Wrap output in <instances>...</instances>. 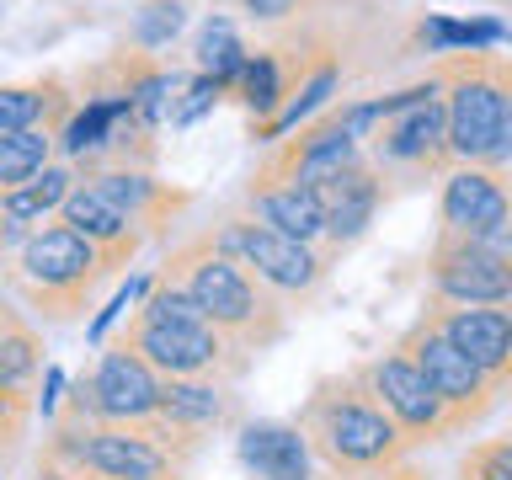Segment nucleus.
Wrapping results in <instances>:
<instances>
[{
    "label": "nucleus",
    "instance_id": "f257e3e1",
    "mask_svg": "<svg viewBox=\"0 0 512 480\" xmlns=\"http://www.w3.org/2000/svg\"><path fill=\"white\" fill-rule=\"evenodd\" d=\"M160 278L182 283L192 299L203 304L208 326H214L224 342H230V352H240V358H262L267 347H278L288 336V310H283V294H272V288L256 278V272L240 262V256L219 251L214 235H192L182 240L166 267H160Z\"/></svg>",
    "mask_w": 512,
    "mask_h": 480
},
{
    "label": "nucleus",
    "instance_id": "f03ea898",
    "mask_svg": "<svg viewBox=\"0 0 512 480\" xmlns=\"http://www.w3.org/2000/svg\"><path fill=\"white\" fill-rule=\"evenodd\" d=\"M299 432L310 438L315 459L331 475H374L395 470L411 459V438L395 427V416L374 400V390L363 384L358 368L326 374L310 384V395L299 400Z\"/></svg>",
    "mask_w": 512,
    "mask_h": 480
},
{
    "label": "nucleus",
    "instance_id": "7ed1b4c3",
    "mask_svg": "<svg viewBox=\"0 0 512 480\" xmlns=\"http://www.w3.org/2000/svg\"><path fill=\"white\" fill-rule=\"evenodd\" d=\"M448 112L454 166H507L512 160V59L491 48H459L432 64Z\"/></svg>",
    "mask_w": 512,
    "mask_h": 480
},
{
    "label": "nucleus",
    "instance_id": "20e7f679",
    "mask_svg": "<svg viewBox=\"0 0 512 480\" xmlns=\"http://www.w3.org/2000/svg\"><path fill=\"white\" fill-rule=\"evenodd\" d=\"M16 272H22L32 310L43 320H59V326L86 310L107 278H118L107 256L96 251L86 235H75L70 224H43V230H32L22 240V251H16Z\"/></svg>",
    "mask_w": 512,
    "mask_h": 480
},
{
    "label": "nucleus",
    "instance_id": "39448f33",
    "mask_svg": "<svg viewBox=\"0 0 512 480\" xmlns=\"http://www.w3.org/2000/svg\"><path fill=\"white\" fill-rule=\"evenodd\" d=\"M363 155L379 166V176H411V182L432 171H454L438 75H427L422 86H406L395 96H379V123L363 139Z\"/></svg>",
    "mask_w": 512,
    "mask_h": 480
},
{
    "label": "nucleus",
    "instance_id": "423d86ee",
    "mask_svg": "<svg viewBox=\"0 0 512 480\" xmlns=\"http://www.w3.org/2000/svg\"><path fill=\"white\" fill-rule=\"evenodd\" d=\"M214 246L219 251H230L240 256L256 278H262L272 294H283V299H315L320 288H326L331 278V256L326 251H315L310 240H294V235H283V230H272V224H262L256 214H230V219H219L214 230Z\"/></svg>",
    "mask_w": 512,
    "mask_h": 480
},
{
    "label": "nucleus",
    "instance_id": "0eeeda50",
    "mask_svg": "<svg viewBox=\"0 0 512 480\" xmlns=\"http://www.w3.org/2000/svg\"><path fill=\"white\" fill-rule=\"evenodd\" d=\"M118 347L144 358L160 379H235L251 368L214 326H171V320H150L139 310L118 331Z\"/></svg>",
    "mask_w": 512,
    "mask_h": 480
},
{
    "label": "nucleus",
    "instance_id": "6e6552de",
    "mask_svg": "<svg viewBox=\"0 0 512 480\" xmlns=\"http://www.w3.org/2000/svg\"><path fill=\"white\" fill-rule=\"evenodd\" d=\"M395 347L406 352V358L427 374V384L438 390V400H443L448 411H454V427H459V432L480 427V422H486V416L496 411L502 390H496V384L480 374V368L464 358L454 342H448L443 326H438V320H432L427 310L416 315L406 331H400V342H395Z\"/></svg>",
    "mask_w": 512,
    "mask_h": 480
},
{
    "label": "nucleus",
    "instance_id": "1a4fd4ad",
    "mask_svg": "<svg viewBox=\"0 0 512 480\" xmlns=\"http://www.w3.org/2000/svg\"><path fill=\"white\" fill-rule=\"evenodd\" d=\"M358 374H363V384L374 390V400L395 416V427L406 432L416 448H422V443H443V438H459L454 411L443 406L438 390L427 384V374H422V368H416L400 347H390V352H379V358L358 363Z\"/></svg>",
    "mask_w": 512,
    "mask_h": 480
},
{
    "label": "nucleus",
    "instance_id": "9d476101",
    "mask_svg": "<svg viewBox=\"0 0 512 480\" xmlns=\"http://www.w3.org/2000/svg\"><path fill=\"white\" fill-rule=\"evenodd\" d=\"M432 304H512V256L491 251L486 240L438 235L427 256Z\"/></svg>",
    "mask_w": 512,
    "mask_h": 480
},
{
    "label": "nucleus",
    "instance_id": "9b49d317",
    "mask_svg": "<svg viewBox=\"0 0 512 480\" xmlns=\"http://www.w3.org/2000/svg\"><path fill=\"white\" fill-rule=\"evenodd\" d=\"M352 160H363V144L352 139V128L342 123V107H336L326 118H310L288 139L272 144L262 155V166H256V176H267V182H294V187H320V182H331L336 171H347Z\"/></svg>",
    "mask_w": 512,
    "mask_h": 480
},
{
    "label": "nucleus",
    "instance_id": "f8f14e48",
    "mask_svg": "<svg viewBox=\"0 0 512 480\" xmlns=\"http://www.w3.org/2000/svg\"><path fill=\"white\" fill-rule=\"evenodd\" d=\"M512 230V182L502 166H454L443 176L438 235L496 240Z\"/></svg>",
    "mask_w": 512,
    "mask_h": 480
},
{
    "label": "nucleus",
    "instance_id": "ddd939ff",
    "mask_svg": "<svg viewBox=\"0 0 512 480\" xmlns=\"http://www.w3.org/2000/svg\"><path fill=\"white\" fill-rule=\"evenodd\" d=\"M160 379L144 358H134L128 347L112 342L91 368V406H96V422H112V427H144L160 416Z\"/></svg>",
    "mask_w": 512,
    "mask_h": 480
},
{
    "label": "nucleus",
    "instance_id": "4468645a",
    "mask_svg": "<svg viewBox=\"0 0 512 480\" xmlns=\"http://www.w3.org/2000/svg\"><path fill=\"white\" fill-rule=\"evenodd\" d=\"M443 336L486 374L496 390L512 384V304H427Z\"/></svg>",
    "mask_w": 512,
    "mask_h": 480
},
{
    "label": "nucleus",
    "instance_id": "2eb2a0df",
    "mask_svg": "<svg viewBox=\"0 0 512 480\" xmlns=\"http://www.w3.org/2000/svg\"><path fill=\"white\" fill-rule=\"evenodd\" d=\"M80 182H91L96 192H107V198L144 230V240L160 235L166 224H176L192 208L187 187H171V182H160L155 171H139V166H102V171L80 176Z\"/></svg>",
    "mask_w": 512,
    "mask_h": 480
},
{
    "label": "nucleus",
    "instance_id": "dca6fc26",
    "mask_svg": "<svg viewBox=\"0 0 512 480\" xmlns=\"http://www.w3.org/2000/svg\"><path fill=\"white\" fill-rule=\"evenodd\" d=\"M320 208H326V240H331V251H347V246H358L363 230L374 224L379 214V203H384V176L374 160H352L347 171H336L331 182H320Z\"/></svg>",
    "mask_w": 512,
    "mask_h": 480
},
{
    "label": "nucleus",
    "instance_id": "f3484780",
    "mask_svg": "<svg viewBox=\"0 0 512 480\" xmlns=\"http://www.w3.org/2000/svg\"><path fill=\"white\" fill-rule=\"evenodd\" d=\"M155 422H166L187 454H198L203 438L235 422V395L224 390V379H166Z\"/></svg>",
    "mask_w": 512,
    "mask_h": 480
},
{
    "label": "nucleus",
    "instance_id": "a211bd4d",
    "mask_svg": "<svg viewBox=\"0 0 512 480\" xmlns=\"http://www.w3.org/2000/svg\"><path fill=\"white\" fill-rule=\"evenodd\" d=\"M59 224H70L75 235H86L91 246L112 262V272H128V262H134L139 246H144V230L107 198V192H96L91 182H80L70 198H64Z\"/></svg>",
    "mask_w": 512,
    "mask_h": 480
},
{
    "label": "nucleus",
    "instance_id": "6ab92c4d",
    "mask_svg": "<svg viewBox=\"0 0 512 480\" xmlns=\"http://www.w3.org/2000/svg\"><path fill=\"white\" fill-rule=\"evenodd\" d=\"M235 454L256 480H315V448L299 432V422H240Z\"/></svg>",
    "mask_w": 512,
    "mask_h": 480
},
{
    "label": "nucleus",
    "instance_id": "aec40b11",
    "mask_svg": "<svg viewBox=\"0 0 512 480\" xmlns=\"http://www.w3.org/2000/svg\"><path fill=\"white\" fill-rule=\"evenodd\" d=\"M75 118V86L70 75L48 70L32 80H16V86H0V134H27V128H43V134H64V123Z\"/></svg>",
    "mask_w": 512,
    "mask_h": 480
},
{
    "label": "nucleus",
    "instance_id": "412c9836",
    "mask_svg": "<svg viewBox=\"0 0 512 480\" xmlns=\"http://www.w3.org/2000/svg\"><path fill=\"white\" fill-rule=\"evenodd\" d=\"M246 208L272 230L294 235V240H326V208H320L315 187H294V182H267V176L251 171L246 182Z\"/></svg>",
    "mask_w": 512,
    "mask_h": 480
},
{
    "label": "nucleus",
    "instance_id": "4be33fe9",
    "mask_svg": "<svg viewBox=\"0 0 512 480\" xmlns=\"http://www.w3.org/2000/svg\"><path fill=\"white\" fill-rule=\"evenodd\" d=\"M48 374V358H43V336L32 331V320L22 310H11L0 299V384L6 390H27Z\"/></svg>",
    "mask_w": 512,
    "mask_h": 480
},
{
    "label": "nucleus",
    "instance_id": "5701e85b",
    "mask_svg": "<svg viewBox=\"0 0 512 480\" xmlns=\"http://www.w3.org/2000/svg\"><path fill=\"white\" fill-rule=\"evenodd\" d=\"M80 187V176H75V166H48V171H38L27 187H11V192H0V214H6L22 235H32V224H38L43 214H59L64 208V198Z\"/></svg>",
    "mask_w": 512,
    "mask_h": 480
},
{
    "label": "nucleus",
    "instance_id": "b1692460",
    "mask_svg": "<svg viewBox=\"0 0 512 480\" xmlns=\"http://www.w3.org/2000/svg\"><path fill=\"white\" fill-rule=\"evenodd\" d=\"M246 43L235 38V22L230 16H208V27L198 32V43H192V64H198V75H214V80H240L246 70Z\"/></svg>",
    "mask_w": 512,
    "mask_h": 480
},
{
    "label": "nucleus",
    "instance_id": "393cba45",
    "mask_svg": "<svg viewBox=\"0 0 512 480\" xmlns=\"http://www.w3.org/2000/svg\"><path fill=\"white\" fill-rule=\"evenodd\" d=\"M59 150V139L54 134H43V128H27V134H0V192H11V187H27L38 171L54 166V155Z\"/></svg>",
    "mask_w": 512,
    "mask_h": 480
},
{
    "label": "nucleus",
    "instance_id": "a878e982",
    "mask_svg": "<svg viewBox=\"0 0 512 480\" xmlns=\"http://www.w3.org/2000/svg\"><path fill=\"white\" fill-rule=\"evenodd\" d=\"M192 0H139L134 22H128V43L155 54V48H171V38L187 27Z\"/></svg>",
    "mask_w": 512,
    "mask_h": 480
},
{
    "label": "nucleus",
    "instance_id": "bb28decb",
    "mask_svg": "<svg viewBox=\"0 0 512 480\" xmlns=\"http://www.w3.org/2000/svg\"><path fill=\"white\" fill-rule=\"evenodd\" d=\"M459 480H512V432L480 438L459 454Z\"/></svg>",
    "mask_w": 512,
    "mask_h": 480
},
{
    "label": "nucleus",
    "instance_id": "cd10ccee",
    "mask_svg": "<svg viewBox=\"0 0 512 480\" xmlns=\"http://www.w3.org/2000/svg\"><path fill=\"white\" fill-rule=\"evenodd\" d=\"M224 91H230V80L192 75V80H187V91H182V102H176V118H171V128H187V123H198L203 112H214V107L224 102Z\"/></svg>",
    "mask_w": 512,
    "mask_h": 480
},
{
    "label": "nucleus",
    "instance_id": "c85d7f7f",
    "mask_svg": "<svg viewBox=\"0 0 512 480\" xmlns=\"http://www.w3.org/2000/svg\"><path fill=\"white\" fill-rule=\"evenodd\" d=\"M139 288H150V283H134V288H123V294L112 299L107 310H96V320H91V326H86V336H91V342H102V336H107V326H112V320H118V310H128V299H134Z\"/></svg>",
    "mask_w": 512,
    "mask_h": 480
},
{
    "label": "nucleus",
    "instance_id": "c756f323",
    "mask_svg": "<svg viewBox=\"0 0 512 480\" xmlns=\"http://www.w3.org/2000/svg\"><path fill=\"white\" fill-rule=\"evenodd\" d=\"M240 11H246L251 22H283V16L299 11V0H240Z\"/></svg>",
    "mask_w": 512,
    "mask_h": 480
},
{
    "label": "nucleus",
    "instance_id": "7c9ffc66",
    "mask_svg": "<svg viewBox=\"0 0 512 480\" xmlns=\"http://www.w3.org/2000/svg\"><path fill=\"white\" fill-rule=\"evenodd\" d=\"M32 406H38V400L27 390H6V384H0V422H27Z\"/></svg>",
    "mask_w": 512,
    "mask_h": 480
},
{
    "label": "nucleus",
    "instance_id": "2f4dec72",
    "mask_svg": "<svg viewBox=\"0 0 512 480\" xmlns=\"http://www.w3.org/2000/svg\"><path fill=\"white\" fill-rule=\"evenodd\" d=\"M59 390H64V374H59V368H54V363H48V374H43V395H38V406H43V411H54V406H59Z\"/></svg>",
    "mask_w": 512,
    "mask_h": 480
},
{
    "label": "nucleus",
    "instance_id": "473e14b6",
    "mask_svg": "<svg viewBox=\"0 0 512 480\" xmlns=\"http://www.w3.org/2000/svg\"><path fill=\"white\" fill-rule=\"evenodd\" d=\"M336 480H427L422 470H411V464H395V470H374V475H336Z\"/></svg>",
    "mask_w": 512,
    "mask_h": 480
},
{
    "label": "nucleus",
    "instance_id": "72a5a7b5",
    "mask_svg": "<svg viewBox=\"0 0 512 480\" xmlns=\"http://www.w3.org/2000/svg\"><path fill=\"white\" fill-rule=\"evenodd\" d=\"M22 427H27V422H0V459H6L11 448H16V438H22Z\"/></svg>",
    "mask_w": 512,
    "mask_h": 480
},
{
    "label": "nucleus",
    "instance_id": "f704fd0d",
    "mask_svg": "<svg viewBox=\"0 0 512 480\" xmlns=\"http://www.w3.org/2000/svg\"><path fill=\"white\" fill-rule=\"evenodd\" d=\"M491 6H512V0H491Z\"/></svg>",
    "mask_w": 512,
    "mask_h": 480
},
{
    "label": "nucleus",
    "instance_id": "c9c22d12",
    "mask_svg": "<svg viewBox=\"0 0 512 480\" xmlns=\"http://www.w3.org/2000/svg\"><path fill=\"white\" fill-rule=\"evenodd\" d=\"M0 16H6V6H0Z\"/></svg>",
    "mask_w": 512,
    "mask_h": 480
}]
</instances>
